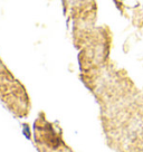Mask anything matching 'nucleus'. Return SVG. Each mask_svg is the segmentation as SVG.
<instances>
[{
  "instance_id": "nucleus-1",
  "label": "nucleus",
  "mask_w": 143,
  "mask_h": 152,
  "mask_svg": "<svg viewBox=\"0 0 143 152\" xmlns=\"http://www.w3.org/2000/svg\"><path fill=\"white\" fill-rule=\"evenodd\" d=\"M34 139L39 152H74L64 141L61 128L47 121L44 115L35 121Z\"/></svg>"
},
{
  "instance_id": "nucleus-2",
  "label": "nucleus",
  "mask_w": 143,
  "mask_h": 152,
  "mask_svg": "<svg viewBox=\"0 0 143 152\" xmlns=\"http://www.w3.org/2000/svg\"><path fill=\"white\" fill-rule=\"evenodd\" d=\"M0 94L8 107L18 116H26L29 111L28 96L23 86L11 76L0 59Z\"/></svg>"
},
{
  "instance_id": "nucleus-3",
  "label": "nucleus",
  "mask_w": 143,
  "mask_h": 152,
  "mask_svg": "<svg viewBox=\"0 0 143 152\" xmlns=\"http://www.w3.org/2000/svg\"><path fill=\"white\" fill-rule=\"evenodd\" d=\"M119 1H125V0H119Z\"/></svg>"
}]
</instances>
